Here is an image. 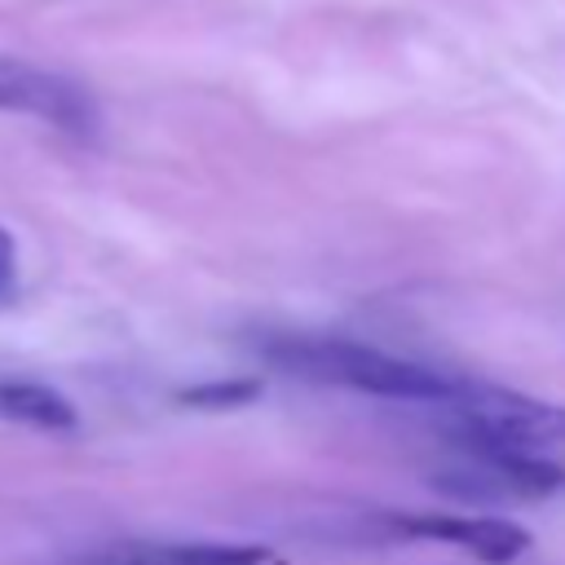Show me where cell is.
Returning <instances> with one entry per match:
<instances>
[{"label": "cell", "mask_w": 565, "mask_h": 565, "mask_svg": "<svg viewBox=\"0 0 565 565\" xmlns=\"http://www.w3.org/2000/svg\"><path fill=\"white\" fill-rule=\"evenodd\" d=\"M393 530L397 534H411V539L455 543L468 556L490 561V565L516 561L530 547V534L516 521H503V516H459V512H433V516H424V512H397L393 516Z\"/></svg>", "instance_id": "5"}, {"label": "cell", "mask_w": 565, "mask_h": 565, "mask_svg": "<svg viewBox=\"0 0 565 565\" xmlns=\"http://www.w3.org/2000/svg\"><path fill=\"white\" fill-rule=\"evenodd\" d=\"M260 393V380H216V384H194L181 393L190 406H247Z\"/></svg>", "instance_id": "8"}, {"label": "cell", "mask_w": 565, "mask_h": 565, "mask_svg": "<svg viewBox=\"0 0 565 565\" xmlns=\"http://www.w3.org/2000/svg\"><path fill=\"white\" fill-rule=\"evenodd\" d=\"M13 296H18V243L0 225V305H9Z\"/></svg>", "instance_id": "9"}, {"label": "cell", "mask_w": 565, "mask_h": 565, "mask_svg": "<svg viewBox=\"0 0 565 565\" xmlns=\"http://www.w3.org/2000/svg\"><path fill=\"white\" fill-rule=\"evenodd\" d=\"M455 428L450 441L459 450H494V455H539L565 446V406L459 375L455 397L441 406Z\"/></svg>", "instance_id": "2"}, {"label": "cell", "mask_w": 565, "mask_h": 565, "mask_svg": "<svg viewBox=\"0 0 565 565\" xmlns=\"http://www.w3.org/2000/svg\"><path fill=\"white\" fill-rule=\"evenodd\" d=\"M256 353L296 380L309 384H335L371 397L393 402H419V406H446L459 388V375H446L437 366L384 353L375 344L340 340V335H300V331H269L256 340Z\"/></svg>", "instance_id": "1"}, {"label": "cell", "mask_w": 565, "mask_h": 565, "mask_svg": "<svg viewBox=\"0 0 565 565\" xmlns=\"http://www.w3.org/2000/svg\"><path fill=\"white\" fill-rule=\"evenodd\" d=\"M71 565H269L265 547L247 543H154V539H128L106 543L93 552H79Z\"/></svg>", "instance_id": "6"}, {"label": "cell", "mask_w": 565, "mask_h": 565, "mask_svg": "<svg viewBox=\"0 0 565 565\" xmlns=\"http://www.w3.org/2000/svg\"><path fill=\"white\" fill-rule=\"evenodd\" d=\"M0 115L40 119L75 141H93L102 132V106L79 79L13 53H0Z\"/></svg>", "instance_id": "3"}, {"label": "cell", "mask_w": 565, "mask_h": 565, "mask_svg": "<svg viewBox=\"0 0 565 565\" xmlns=\"http://www.w3.org/2000/svg\"><path fill=\"white\" fill-rule=\"evenodd\" d=\"M441 494L455 499H547L565 490V468L539 459V455H494V450H463V463L450 472H437L433 481Z\"/></svg>", "instance_id": "4"}, {"label": "cell", "mask_w": 565, "mask_h": 565, "mask_svg": "<svg viewBox=\"0 0 565 565\" xmlns=\"http://www.w3.org/2000/svg\"><path fill=\"white\" fill-rule=\"evenodd\" d=\"M0 419L35 428V433H75L79 428L71 397H62L53 384H40V380H0Z\"/></svg>", "instance_id": "7"}]
</instances>
